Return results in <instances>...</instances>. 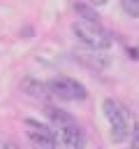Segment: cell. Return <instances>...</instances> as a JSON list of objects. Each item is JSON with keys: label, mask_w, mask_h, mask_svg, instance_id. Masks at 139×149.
Segmentation results:
<instances>
[{"label": "cell", "mask_w": 139, "mask_h": 149, "mask_svg": "<svg viewBox=\"0 0 139 149\" xmlns=\"http://www.w3.org/2000/svg\"><path fill=\"white\" fill-rule=\"evenodd\" d=\"M130 144H132L134 149H139V123H134V128H132V133H130Z\"/></svg>", "instance_id": "10"}, {"label": "cell", "mask_w": 139, "mask_h": 149, "mask_svg": "<svg viewBox=\"0 0 139 149\" xmlns=\"http://www.w3.org/2000/svg\"><path fill=\"white\" fill-rule=\"evenodd\" d=\"M46 86H49V93L56 95V98H60V100H86L88 98L86 86H81L79 81L67 79V77H56Z\"/></svg>", "instance_id": "3"}, {"label": "cell", "mask_w": 139, "mask_h": 149, "mask_svg": "<svg viewBox=\"0 0 139 149\" xmlns=\"http://www.w3.org/2000/svg\"><path fill=\"white\" fill-rule=\"evenodd\" d=\"M23 91H28V95L42 98V95L49 91V86H44V84H37L35 79H25V81H23Z\"/></svg>", "instance_id": "6"}, {"label": "cell", "mask_w": 139, "mask_h": 149, "mask_svg": "<svg viewBox=\"0 0 139 149\" xmlns=\"http://www.w3.org/2000/svg\"><path fill=\"white\" fill-rule=\"evenodd\" d=\"M120 7L127 16H132V19L139 16V0H120Z\"/></svg>", "instance_id": "7"}, {"label": "cell", "mask_w": 139, "mask_h": 149, "mask_svg": "<svg viewBox=\"0 0 139 149\" xmlns=\"http://www.w3.org/2000/svg\"><path fill=\"white\" fill-rule=\"evenodd\" d=\"M72 30L74 35L90 49H97V51H104L111 47V37L109 33L97 23V21H90V19H76L72 23Z\"/></svg>", "instance_id": "2"}, {"label": "cell", "mask_w": 139, "mask_h": 149, "mask_svg": "<svg viewBox=\"0 0 139 149\" xmlns=\"http://www.w3.org/2000/svg\"><path fill=\"white\" fill-rule=\"evenodd\" d=\"M25 133H28V140L32 144H39V147H56L58 144V133L51 130L46 123H39L35 119H25Z\"/></svg>", "instance_id": "4"}, {"label": "cell", "mask_w": 139, "mask_h": 149, "mask_svg": "<svg viewBox=\"0 0 139 149\" xmlns=\"http://www.w3.org/2000/svg\"><path fill=\"white\" fill-rule=\"evenodd\" d=\"M102 112H104V116H107V121H109L111 140H114V142H125V140H130V133H132V128H134V121H132L130 109H127L123 102H118V100H114V98H107V100H102Z\"/></svg>", "instance_id": "1"}, {"label": "cell", "mask_w": 139, "mask_h": 149, "mask_svg": "<svg viewBox=\"0 0 139 149\" xmlns=\"http://www.w3.org/2000/svg\"><path fill=\"white\" fill-rule=\"evenodd\" d=\"M58 144L63 147H83L86 144V135L81 133V128L76 126H70V123H63V128L58 130Z\"/></svg>", "instance_id": "5"}, {"label": "cell", "mask_w": 139, "mask_h": 149, "mask_svg": "<svg viewBox=\"0 0 139 149\" xmlns=\"http://www.w3.org/2000/svg\"><path fill=\"white\" fill-rule=\"evenodd\" d=\"M76 12L81 14V19H90V21H95V19H97V14H95V12H90L86 5H76Z\"/></svg>", "instance_id": "9"}, {"label": "cell", "mask_w": 139, "mask_h": 149, "mask_svg": "<svg viewBox=\"0 0 139 149\" xmlns=\"http://www.w3.org/2000/svg\"><path fill=\"white\" fill-rule=\"evenodd\" d=\"M46 114L53 119V121H60V123H70V114H65L63 109H58V107H49L46 109Z\"/></svg>", "instance_id": "8"}, {"label": "cell", "mask_w": 139, "mask_h": 149, "mask_svg": "<svg viewBox=\"0 0 139 149\" xmlns=\"http://www.w3.org/2000/svg\"><path fill=\"white\" fill-rule=\"evenodd\" d=\"M88 5H93V7H102V5H107L109 0H86Z\"/></svg>", "instance_id": "11"}]
</instances>
